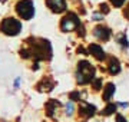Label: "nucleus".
<instances>
[{
    "label": "nucleus",
    "instance_id": "1",
    "mask_svg": "<svg viewBox=\"0 0 129 122\" xmlns=\"http://www.w3.org/2000/svg\"><path fill=\"white\" fill-rule=\"evenodd\" d=\"M93 75H95V68H93L88 60H80L78 63V83L86 85L93 80Z\"/></svg>",
    "mask_w": 129,
    "mask_h": 122
},
{
    "label": "nucleus",
    "instance_id": "2",
    "mask_svg": "<svg viewBox=\"0 0 129 122\" xmlns=\"http://www.w3.org/2000/svg\"><path fill=\"white\" fill-rule=\"evenodd\" d=\"M30 52H32V55L36 56L37 60L50 59V56H52L50 43L47 40H43V39H36V43H33V49Z\"/></svg>",
    "mask_w": 129,
    "mask_h": 122
},
{
    "label": "nucleus",
    "instance_id": "3",
    "mask_svg": "<svg viewBox=\"0 0 129 122\" xmlns=\"http://www.w3.org/2000/svg\"><path fill=\"white\" fill-rule=\"evenodd\" d=\"M0 29H2V32L5 33V35H7V36H16V35H19V32L22 30V23H20L17 19L7 17V19H5L2 22Z\"/></svg>",
    "mask_w": 129,
    "mask_h": 122
},
{
    "label": "nucleus",
    "instance_id": "4",
    "mask_svg": "<svg viewBox=\"0 0 129 122\" xmlns=\"http://www.w3.org/2000/svg\"><path fill=\"white\" fill-rule=\"evenodd\" d=\"M16 12L23 20H30L35 14V6L32 0H20L16 5Z\"/></svg>",
    "mask_w": 129,
    "mask_h": 122
},
{
    "label": "nucleus",
    "instance_id": "5",
    "mask_svg": "<svg viewBox=\"0 0 129 122\" xmlns=\"http://www.w3.org/2000/svg\"><path fill=\"white\" fill-rule=\"evenodd\" d=\"M79 24H80V22H79L78 16L75 13H69L62 19V22H60V29H62V32H72L73 29L79 27Z\"/></svg>",
    "mask_w": 129,
    "mask_h": 122
},
{
    "label": "nucleus",
    "instance_id": "6",
    "mask_svg": "<svg viewBox=\"0 0 129 122\" xmlns=\"http://www.w3.org/2000/svg\"><path fill=\"white\" fill-rule=\"evenodd\" d=\"M46 5L53 13H62L66 10V2L64 0H46Z\"/></svg>",
    "mask_w": 129,
    "mask_h": 122
},
{
    "label": "nucleus",
    "instance_id": "7",
    "mask_svg": "<svg viewBox=\"0 0 129 122\" xmlns=\"http://www.w3.org/2000/svg\"><path fill=\"white\" fill-rule=\"evenodd\" d=\"M93 35L99 40H109L112 32H111V29L106 27V26H96V27L93 29Z\"/></svg>",
    "mask_w": 129,
    "mask_h": 122
},
{
    "label": "nucleus",
    "instance_id": "8",
    "mask_svg": "<svg viewBox=\"0 0 129 122\" xmlns=\"http://www.w3.org/2000/svg\"><path fill=\"white\" fill-rule=\"evenodd\" d=\"M95 111H96V108L88 102H80V105H79V113L85 118L92 116L93 113H95Z\"/></svg>",
    "mask_w": 129,
    "mask_h": 122
},
{
    "label": "nucleus",
    "instance_id": "9",
    "mask_svg": "<svg viewBox=\"0 0 129 122\" xmlns=\"http://www.w3.org/2000/svg\"><path fill=\"white\" fill-rule=\"evenodd\" d=\"M89 53L93 55L98 60H103V59H105V52H103L102 46H99L96 43H92V45L89 46Z\"/></svg>",
    "mask_w": 129,
    "mask_h": 122
},
{
    "label": "nucleus",
    "instance_id": "10",
    "mask_svg": "<svg viewBox=\"0 0 129 122\" xmlns=\"http://www.w3.org/2000/svg\"><path fill=\"white\" fill-rule=\"evenodd\" d=\"M120 72V63L118 59L115 57H111V60H109V73L111 75H116V73H119Z\"/></svg>",
    "mask_w": 129,
    "mask_h": 122
},
{
    "label": "nucleus",
    "instance_id": "11",
    "mask_svg": "<svg viewBox=\"0 0 129 122\" xmlns=\"http://www.w3.org/2000/svg\"><path fill=\"white\" fill-rule=\"evenodd\" d=\"M60 106V103L57 102V101H55V99H50L49 102H47L46 105V111H47V115L49 116H55V112H56V109Z\"/></svg>",
    "mask_w": 129,
    "mask_h": 122
},
{
    "label": "nucleus",
    "instance_id": "12",
    "mask_svg": "<svg viewBox=\"0 0 129 122\" xmlns=\"http://www.w3.org/2000/svg\"><path fill=\"white\" fill-rule=\"evenodd\" d=\"M53 86H55V83L50 80V78H45L40 83L37 85V89L39 90H52Z\"/></svg>",
    "mask_w": 129,
    "mask_h": 122
},
{
    "label": "nucleus",
    "instance_id": "13",
    "mask_svg": "<svg viewBox=\"0 0 129 122\" xmlns=\"http://www.w3.org/2000/svg\"><path fill=\"white\" fill-rule=\"evenodd\" d=\"M113 94H115V85L108 83L105 86V89H103V99H105V101H109Z\"/></svg>",
    "mask_w": 129,
    "mask_h": 122
},
{
    "label": "nucleus",
    "instance_id": "14",
    "mask_svg": "<svg viewBox=\"0 0 129 122\" xmlns=\"http://www.w3.org/2000/svg\"><path fill=\"white\" fill-rule=\"evenodd\" d=\"M116 111V105L115 103H109V105H108V106H106L105 109H103V115H106V116H108V115H111V113H113Z\"/></svg>",
    "mask_w": 129,
    "mask_h": 122
},
{
    "label": "nucleus",
    "instance_id": "15",
    "mask_svg": "<svg viewBox=\"0 0 129 122\" xmlns=\"http://www.w3.org/2000/svg\"><path fill=\"white\" fill-rule=\"evenodd\" d=\"M118 42H119L123 47H128V38H126L125 33H119V35H118Z\"/></svg>",
    "mask_w": 129,
    "mask_h": 122
},
{
    "label": "nucleus",
    "instance_id": "16",
    "mask_svg": "<svg viewBox=\"0 0 129 122\" xmlns=\"http://www.w3.org/2000/svg\"><path fill=\"white\" fill-rule=\"evenodd\" d=\"M101 85H102V79L101 78H96L95 80H92V86L95 89H101Z\"/></svg>",
    "mask_w": 129,
    "mask_h": 122
},
{
    "label": "nucleus",
    "instance_id": "17",
    "mask_svg": "<svg viewBox=\"0 0 129 122\" xmlns=\"http://www.w3.org/2000/svg\"><path fill=\"white\" fill-rule=\"evenodd\" d=\"M125 2H126V0H111L112 6H115V7H122Z\"/></svg>",
    "mask_w": 129,
    "mask_h": 122
},
{
    "label": "nucleus",
    "instance_id": "18",
    "mask_svg": "<svg viewBox=\"0 0 129 122\" xmlns=\"http://www.w3.org/2000/svg\"><path fill=\"white\" fill-rule=\"evenodd\" d=\"M101 12H102V13H108V12H109V7H108V5L102 3V5H101Z\"/></svg>",
    "mask_w": 129,
    "mask_h": 122
},
{
    "label": "nucleus",
    "instance_id": "19",
    "mask_svg": "<svg viewBox=\"0 0 129 122\" xmlns=\"http://www.w3.org/2000/svg\"><path fill=\"white\" fill-rule=\"evenodd\" d=\"M123 16H125V17H126V19L129 20V3L126 5V7L123 9Z\"/></svg>",
    "mask_w": 129,
    "mask_h": 122
},
{
    "label": "nucleus",
    "instance_id": "20",
    "mask_svg": "<svg viewBox=\"0 0 129 122\" xmlns=\"http://www.w3.org/2000/svg\"><path fill=\"white\" fill-rule=\"evenodd\" d=\"M116 122H128V121H126L122 115H118V116H116Z\"/></svg>",
    "mask_w": 129,
    "mask_h": 122
},
{
    "label": "nucleus",
    "instance_id": "21",
    "mask_svg": "<svg viewBox=\"0 0 129 122\" xmlns=\"http://www.w3.org/2000/svg\"><path fill=\"white\" fill-rule=\"evenodd\" d=\"M72 109H73V106H72V105H69V103H68V113H72Z\"/></svg>",
    "mask_w": 129,
    "mask_h": 122
},
{
    "label": "nucleus",
    "instance_id": "22",
    "mask_svg": "<svg viewBox=\"0 0 129 122\" xmlns=\"http://www.w3.org/2000/svg\"><path fill=\"white\" fill-rule=\"evenodd\" d=\"M93 19H96V20H102V16H99V14H93Z\"/></svg>",
    "mask_w": 129,
    "mask_h": 122
}]
</instances>
